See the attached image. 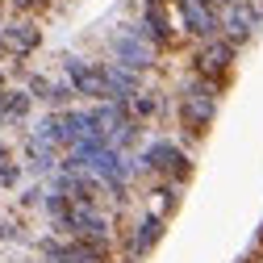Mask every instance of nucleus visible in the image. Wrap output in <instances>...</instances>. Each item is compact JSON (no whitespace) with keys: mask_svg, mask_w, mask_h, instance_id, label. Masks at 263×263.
Masks as SVG:
<instances>
[{"mask_svg":"<svg viewBox=\"0 0 263 263\" xmlns=\"http://www.w3.org/2000/svg\"><path fill=\"white\" fill-rule=\"evenodd\" d=\"M230 59H234V42H230V38H213L201 54H196V76H205V80H226Z\"/></svg>","mask_w":263,"mask_h":263,"instance_id":"1","label":"nucleus"},{"mask_svg":"<svg viewBox=\"0 0 263 263\" xmlns=\"http://www.w3.org/2000/svg\"><path fill=\"white\" fill-rule=\"evenodd\" d=\"M142 34H146L155 46H172V42H176L172 21H167V0H146V21H142Z\"/></svg>","mask_w":263,"mask_h":263,"instance_id":"2","label":"nucleus"},{"mask_svg":"<svg viewBox=\"0 0 263 263\" xmlns=\"http://www.w3.org/2000/svg\"><path fill=\"white\" fill-rule=\"evenodd\" d=\"M113 46H117L121 63H129V67H151V46H146L142 29H134V34H117Z\"/></svg>","mask_w":263,"mask_h":263,"instance_id":"3","label":"nucleus"},{"mask_svg":"<svg viewBox=\"0 0 263 263\" xmlns=\"http://www.w3.org/2000/svg\"><path fill=\"white\" fill-rule=\"evenodd\" d=\"M0 42L13 46V50H29V46H38V29L29 25V21H21V25H5V29H0Z\"/></svg>","mask_w":263,"mask_h":263,"instance_id":"4","label":"nucleus"},{"mask_svg":"<svg viewBox=\"0 0 263 263\" xmlns=\"http://www.w3.org/2000/svg\"><path fill=\"white\" fill-rule=\"evenodd\" d=\"M151 238H159V221H146V226H142V234H138V251H146Z\"/></svg>","mask_w":263,"mask_h":263,"instance_id":"5","label":"nucleus"},{"mask_svg":"<svg viewBox=\"0 0 263 263\" xmlns=\"http://www.w3.org/2000/svg\"><path fill=\"white\" fill-rule=\"evenodd\" d=\"M196 5H205V9H213V13H217V9H221V0H196Z\"/></svg>","mask_w":263,"mask_h":263,"instance_id":"6","label":"nucleus"},{"mask_svg":"<svg viewBox=\"0 0 263 263\" xmlns=\"http://www.w3.org/2000/svg\"><path fill=\"white\" fill-rule=\"evenodd\" d=\"M221 5H234V0H221Z\"/></svg>","mask_w":263,"mask_h":263,"instance_id":"7","label":"nucleus"}]
</instances>
